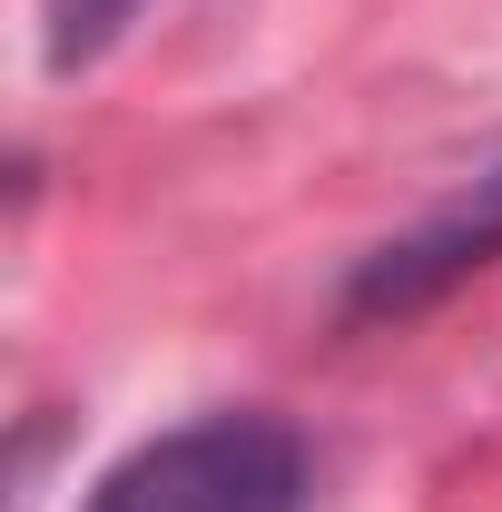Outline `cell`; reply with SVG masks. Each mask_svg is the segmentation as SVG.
Wrapping results in <instances>:
<instances>
[{
  "label": "cell",
  "mask_w": 502,
  "mask_h": 512,
  "mask_svg": "<svg viewBox=\"0 0 502 512\" xmlns=\"http://www.w3.org/2000/svg\"><path fill=\"white\" fill-rule=\"evenodd\" d=\"M493 256H502V148H483L424 217H404L394 237H375L345 266L335 325H404L424 306H443L453 286H473Z\"/></svg>",
  "instance_id": "cell-2"
},
{
  "label": "cell",
  "mask_w": 502,
  "mask_h": 512,
  "mask_svg": "<svg viewBox=\"0 0 502 512\" xmlns=\"http://www.w3.org/2000/svg\"><path fill=\"white\" fill-rule=\"evenodd\" d=\"M79 512H306V444L256 404H217L128 444Z\"/></svg>",
  "instance_id": "cell-1"
},
{
  "label": "cell",
  "mask_w": 502,
  "mask_h": 512,
  "mask_svg": "<svg viewBox=\"0 0 502 512\" xmlns=\"http://www.w3.org/2000/svg\"><path fill=\"white\" fill-rule=\"evenodd\" d=\"M138 10H148V0H40V69H50V79H79L89 60H109L128 40Z\"/></svg>",
  "instance_id": "cell-3"
}]
</instances>
